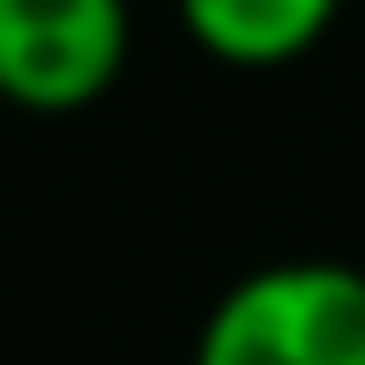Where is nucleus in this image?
I'll use <instances>...</instances> for the list:
<instances>
[{"label":"nucleus","instance_id":"3","mask_svg":"<svg viewBox=\"0 0 365 365\" xmlns=\"http://www.w3.org/2000/svg\"><path fill=\"white\" fill-rule=\"evenodd\" d=\"M172 8H179V30H187L209 60L246 68V75H269V68L306 60L313 45L336 30L343 0H172Z\"/></svg>","mask_w":365,"mask_h":365},{"label":"nucleus","instance_id":"2","mask_svg":"<svg viewBox=\"0 0 365 365\" xmlns=\"http://www.w3.org/2000/svg\"><path fill=\"white\" fill-rule=\"evenodd\" d=\"M135 53L127 0H0V105L60 120L90 112Z\"/></svg>","mask_w":365,"mask_h":365},{"label":"nucleus","instance_id":"1","mask_svg":"<svg viewBox=\"0 0 365 365\" xmlns=\"http://www.w3.org/2000/svg\"><path fill=\"white\" fill-rule=\"evenodd\" d=\"M194 365H365V269L269 261L209 306Z\"/></svg>","mask_w":365,"mask_h":365}]
</instances>
